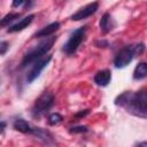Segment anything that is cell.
Instances as JSON below:
<instances>
[{
    "label": "cell",
    "mask_w": 147,
    "mask_h": 147,
    "mask_svg": "<svg viewBox=\"0 0 147 147\" xmlns=\"http://www.w3.org/2000/svg\"><path fill=\"white\" fill-rule=\"evenodd\" d=\"M115 105L126 109V111L138 117L146 118L147 115V95L145 90L139 92H123L115 99Z\"/></svg>",
    "instance_id": "1"
},
{
    "label": "cell",
    "mask_w": 147,
    "mask_h": 147,
    "mask_svg": "<svg viewBox=\"0 0 147 147\" xmlns=\"http://www.w3.org/2000/svg\"><path fill=\"white\" fill-rule=\"evenodd\" d=\"M56 41V37H53V36H49V37H46V39H44L42 41H40L36 47H33L32 49H30L22 59V62H21V67L22 68H25L28 67L29 64L31 63H34L38 59L42 57L44 55L47 54V52L52 48L53 44Z\"/></svg>",
    "instance_id": "2"
},
{
    "label": "cell",
    "mask_w": 147,
    "mask_h": 147,
    "mask_svg": "<svg viewBox=\"0 0 147 147\" xmlns=\"http://www.w3.org/2000/svg\"><path fill=\"white\" fill-rule=\"evenodd\" d=\"M85 34H86V28H85V26L75 30V31L70 34L68 41L64 44L62 51H63L65 54H68V55L75 54L76 51L78 49V47L80 46V44L83 42V40L85 39Z\"/></svg>",
    "instance_id": "3"
},
{
    "label": "cell",
    "mask_w": 147,
    "mask_h": 147,
    "mask_svg": "<svg viewBox=\"0 0 147 147\" xmlns=\"http://www.w3.org/2000/svg\"><path fill=\"white\" fill-rule=\"evenodd\" d=\"M54 95L51 92H44L34 102L32 108V115L34 117H39L49 110L54 105Z\"/></svg>",
    "instance_id": "4"
},
{
    "label": "cell",
    "mask_w": 147,
    "mask_h": 147,
    "mask_svg": "<svg viewBox=\"0 0 147 147\" xmlns=\"http://www.w3.org/2000/svg\"><path fill=\"white\" fill-rule=\"evenodd\" d=\"M134 53H133V46H126L123 47L115 56L114 59V64L116 68H124L126 67L133 59Z\"/></svg>",
    "instance_id": "5"
},
{
    "label": "cell",
    "mask_w": 147,
    "mask_h": 147,
    "mask_svg": "<svg viewBox=\"0 0 147 147\" xmlns=\"http://www.w3.org/2000/svg\"><path fill=\"white\" fill-rule=\"evenodd\" d=\"M51 60H52V55H46V56L44 55L42 57L38 59L34 62V64H33L32 69L30 70V72L28 74V77H26L28 83H32L34 79H37L40 76V74L44 70V68H46L48 65V63H49Z\"/></svg>",
    "instance_id": "6"
},
{
    "label": "cell",
    "mask_w": 147,
    "mask_h": 147,
    "mask_svg": "<svg viewBox=\"0 0 147 147\" xmlns=\"http://www.w3.org/2000/svg\"><path fill=\"white\" fill-rule=\"evenodd\" d=\"M99 8V3L98 2H91L86 6H84L83 8H80L78 11H76L72 16H71V20L72 21H82V20H85L90 16H92Z\"/></svg>",
    "instance_id": "7"
},
{
    "label": "cell",
    "mask_w": 147,
    "mask_h": 147,
    "mask_svg": "<svg viewBox=\"0 0 147 147\" xmlns=\"http://www.w3.org/2000/svg\"><path fill=\"white\" fill-rule=\"evenodd\" d=\"M111 80V72L110 70H100L94 76V83L98 86H107Z\"/></svg>",
    "instance_id": "8"
},
{
    "label": "cell",
    "mask_w": 147,
    "mask_h": 147,
    "mask_svg": "<svg viewBox=\"0 0 147 147\" xmlns=\"http://www.w3.org/2000/svg\"><path fill=\"white\" fill-rule=\"evenodd\" d=\"M33 18H34V15H33V14L28 15L26 17L22 18L21 21H18L16 24L9 26V28L7 29V32H10V33H11V32H17V31H22V30H24L25 28H28V26L31 24V22L33 21Z\"/></svg>",
    "instance_id": "9"
},
{
    "label": "cell",
    "mask_w": 147,
    "mask_h": 147,
    "mask_svg": "<svg viewBox=\"0 0 147 147\" xmlns=\"http://www.w3.org/2000/svg\"><path fill=\"white\" fill-rule=\"evenodd\" d=\"M59 29H60V23H59V22H53V23L48 24L47 26L42 28L41 30H39V31L34 34V37H36V38H46V37L53 36V33L56 32Z\"/></svg>",
    "instance_id": "10"
},
{
    "label": "cell",
    "mask_w": 147,
    "mask_h": 147,
    "mask_svg": "<svg viewBox=\"0 0 147 147\" xmlns=\"http://www.w3.org/2000/svg\"><path fill=\"white\" fill-rule=\"evenodd\" d=\"M31 133L34 134L38 139L42 140L44 142H52L53 141V136L51 134L49 131L45 130V129H41V127H32L31 130Z\"/></svg>",
    "instance_id": "11"
},
{
    "label": "cell",
    "mask_w": 147,
    "mask_h": 147,
    "mask_svg": "<svg viewBox=\"0 0 147 147\" xmlns=\"http://www.w3.org/2000/svg\"><path fill=\"white\" fill-rule=\"evenodd\" d=\"M114 28V22H113V18L110 16L109 13H105L101 21H100V29L103 33H107L109 32L111 29Z\"/></svg>",
    "instance_id": "12"
},
{
    "label": "cell",
    "mask_w": 147,
    "mask_h": 147,
    "mask_svg": "<svg viewBox=\"0 0 147 147\" xmlns=\"http://www.w3.org/2000/svg\"><path fill=\"white\" fill-rule=\"evenodd\" d=\"M13 126H14V129H15L16 131L22 132V133H31V130H32V127L30 126V124H29L25 119H23V118H17V119H15Z\"/></svg>",
    "instance_id": "13"
},
{
    "label": "cell",
    "mask_w": 147,
    "mask_h": 147,
    "mask_svg": "<svg viewBox=\"0 0 147 147\" xmlns=\"http://www.w3.org/2000/svg\"><path fill=\"white\" fill-rule=\"evenodd\" d=\"M146 76H147V64H146V62L138 63V65L134 68V71H133V79L140 80V79H144Z\"/></svg>",
    "instance_id": "14"
},
{
    "label": "cell",
    "mask_w": 147,
    "mask_h": 147,
    "mask_svg": "<svg viewBox=\"0 0 147 147\" xmlns=\"http://www.w3.org/2000/svg\"><path fill=\"white\" fill-rule=\"evenodd\" d=\"M20 17V14L18 13H10V14H7L5 15L1 20H0V26H7L9 25V23H11L13 21H15L16 18Z\"/></svg>",
    "instance_id": "15"
},
{
    "label": "cell",
    "mask_w": 147,
    "mask_h": 147,
    "mask_svg": "<svg viewBox=\"0 0 147 147\" xmlns=\"http://www.w3.org/2000/svg\"><path fill=\"white\" fill-rule=\"evenodd\" d=\"M62 119H63L62 115H60L59 113H53L48 116V124L49 125H57L62 122Z\"/></svg>",
    "instance_id": "16"
},
{
    "label": "cell",
    "mask_w": 147,
    "mask_h": 147,
    "mask_svg": "<svg viewBox=\"0 0 147 147\" xmlns=\"http://www.w3.org/2000/svg\"><path fill=\"white\" fill-rule=\"evenodd\" d=\"M87 126H85V125H79V126H74V127H71L69 131H70V133H84V132H87Z\"/></svg>",
    "instance_id": "17"
},
{
    "label": "cell",
    "mask_w": 147,
    "mask_h": 147,
    "mask_svg": "<svg viewBox=\"0 0 147 147\" xmlns=\"http://www.w3.org/2000/svg\"><path fill=\"white\" fill-rule=\"evenodd\" d=\"M144 51H145V45L141 42V44H138V45H136V46H133V53H134V55H140V54H142L144 53Z\"/></svg>",
    "instance_id": "18"
},
{
    "label": "cell",
    "mask_w": 147,
    "mask_h": 147,
    "mask_svg": "<svg viewBox=\"0 0 147 147\" xmlns=\"http://www.w3.org/2000/svg\"><path fill=\"white\" fill-rule=\"evenodd\" d=\"M9 44L7 41H0V55H3L8 51Z\"/></svg>",
    "instance_id": "19"
},
{
    "label": "cell",
    "mask_w": 147,
    "mask_h": 147,
    "mask_svg": "<svg viewBox=\"0 0 147 147\" xmlns=\"http://www.w3.org/2000/svg\"><path fill=\"white\" fill-rule=\"evenodd\" d=\"M90 113V110L88 109H85V110H82V111H79V113H77L76 115H75V117L76 118H80V117H85L87 114Z\"/></svg>",
    "instance_id": "20"
},
{
    "label": "cell",
    "mask_w": 147,
    "mask_h": 147,
    "mask_svg": "<svg viewBox=\"0 0 147 147\" xmlns=\"http://www.w3.org/2000/svg\"><path fill=\"white\" fill-rule=\"evenodd\" d=\"M26 0H13V7L14 8H17V7H21L22 5L25 3Z\"/></svg>",
    "instance_id": "21"
},
{
    "label": "cell",
    "mask_w": 147,
    "mask_h": 147,
    "mask_svg": "<svg viewBox=\"0 0 147 147\" xmlns=\"http://www.w3.org/2000/svg\"><path fill=\"white\" fill-rule=\"evenodd\" d=\"M95 45H96V47H107L108 46V41L98 40V41H95Z\"/></svg>",
    "instance_id": "22"
},
{
    "label": "cell",
    "mask_w": 147,
    "mask_h": 147,
    "mask_svg": "<svg viewBox=\"0 0 147 147\" xmlns=\"http://www.w3.org/2000/svg\"><path fill=\"white\" fill-rule=\"evenodd\" d=\"M6 126H7L6 122H0V133H1V132H3V130L6 129Z\"/></svg>",
    "instance_id": "23"
}]
</instances>
